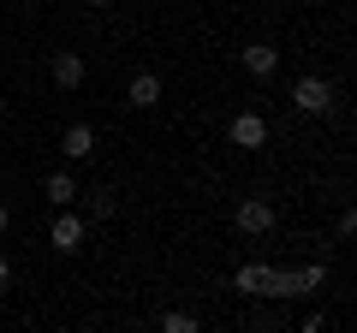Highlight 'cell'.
<instances>
[{
  "label": "cell",
  "instance_id": "6da1fadb",
  "mask_svg": "<svg viewBox=\"0 0 357 333\" xmlns=\"http://www.w3.org/2000/svg\"><path fill=\"white\" fill-rule=\"evenodd\" d=\"M328 286V268L321 262H304V268H268V292L262 297H310Z\"/></svg>",
  "mask_w": 357,
  "mask_h": 333
},
{
  "label": "cell",
  "instance_id": "7a4b0ae2",
  "mask_svg": "<svg viewBox=\"0 0 357 333\" xmlns=\"http://www.w3.org/2000/svg\"><path fill=\"white\" fill-rule=\"evenodd\" d=\"M274 220H280V208L268 203V196H244L238 215H232V226H238L244 238H262V232H274Z\"/></svg>",
  "mask_w": 357,
  "mask_h": 333
},
{
  "label": "cell",
  "instance_id": "3957f363",
  "mask_svg": "<svg viewBox=\"0 0 357 333\" xmlns=\"http://www.w3.org/2000/svg\"><path fill=\"white\" fill-rule=\"evenodd\" d=\"M292 107H298V114H310V119L328 114V107H333V84H328V77H316V72L298 77V84H292Z\"/></svg>",
  "mask_w": 357,
  "mask_h": 333
},
{
  "label": "cell",
  "instance_id": "277c9868",
  "mask_svg": "<svg viewBox=\"0 0 357 333\" xmlns=\"http://www.w3.org/2000/svg\"><path fill=\"white\" fill-rule=\"evenodd\" d=\"M48 244L60 256H77V250H84V215H77V208H60L54 226H48Z\"/></svg>",
  "mask_w": 357,
  "mask_h": 333
},
{
  "label": "cell",
  "instance_id": "5b68a950",
  "mask_svg": "<svg viewBox=\"0 0 357 333\" xmlns=\"http://www.w3.org/2000/svg\"><path fill=\"white\" fill-rule=\"evenodd\" d=\"M227 137H232V149H262L268 143V119L256 114V107H244V114H232Z\"/></svg>",
  "mask_w": 357,
  "mask_h": 333
},
{
  "label": "cell",
  "instance_id": "8992f818",
  "mask_svg": "<svg viewBox=\"0 0 357 333\" xmlns=\"http://www.w3.org/2000/svg\"><path fill=\"white\" fill-rule=\"evenodd\" d=\"M126 102L137 107V114L161 107V77H155V72H131V84H126Z\"/></svg>",
  "mask_w": 357,
  "mask_h": 333
},
{
  "label": "cell",
  "instance_id": "52a82bcc",
  "mask_svg": "<svg viewBox=\"0 0 357 333\" xmlns=\"http://www.w3.org/2000/svg\"><path fill=\"white\" fill-rule=\"evenodd\" d=\"M84 77H89L84 54H72V48H60V54H54V84H60V90H84Z\"/></svg>",
  "mask_w": 357,
  "mask_h": 333
},
{
  "label": "cell",
  "instance_id": "ba28073f",
  "mask_svg": "<svg viewBox=\"0 0 357 333\" xmlns=\"http://www.w3.org/2000/svg\"><path fill=\"white\" fill-rule=\"evenodd\" d=\"M60 155L66 161H89V155H96V131L89 125H66L60 131Z\"/></svg>",
  "mask_w": 357,
  "mask_h": 333
},
{
  "label": "cell",
  "instance_id": "9c48e42d",
  "mask_svg": "<svg viewBox=\"0 0 357 333\" xmlns=\"http://www.w3.org/2000/svg\"><path fill=\"white\" fill-rule=\"evenodd\" d=\"M238 60H244V72H250V77H274L280 54H274V42H250V48H244Z\"/></svg>",
  "mask_w": 357,
  "mask_h": 333
},
{
  "label": "cell",
  "instance_id": "30bf717a",
  "mask_svg": "<svg viewBox=\"0 0 357 333\" xmlns=\"http://www.w3.org/2000/svg\"><path fill=\"white\" fill-rule=\"evenodd\" d=\"M42 196H48L54 208H72V203H77V179L60 166V173H48V179H42Z\"/></svg>",
  "mask_w": 357,
  "mask_h": 333
},
{
  "label": "cell",
  "instance_id": "8fae6325",
  "mask_svg": "<svg viewBox=\"0 0 357 333\" xmlns=\"http://www.w3.org/2000/svg\"><path fill=\"white\" fill-rule=\"evenodd\" d=\"M232 292H244V297H262V292H268V262H244V268L232 274Z\"/></svg>",
  "mask_w": 357,
  "mask_h": 333
},
{
  "label": "cell",
  "instance_id": "7c38bea8",
  "mask_svg": "<svg viewBox=\"0 0 357 333\" xmlns=\"http://www.w3.org/2000/svg\"><path fill=\"white\" fill-rule=\"evenodd\" d=\"M161 327H167V333H197V316H191V309H167Z\"/></svg>",
  "mask_w": 357,
  "mask_h": 333
},
{
  "label": "cell",
  "instance_id": "4fadbf2b",
  "mask_svg": "<svg viewBox=\"0 0 357 333\" xmlns=\"http://www.w3.org/2000/svg\"><path fill=\"white\" fill-rule=\"evenodd\" d=\"M89 215H96V220L114 215V191H89Z\"/></svg>",
  "mask_w": 357,
  "mask_h": 333
},
{
  "label": "cell",
  "instance_id": "5bb4252c",
  "mask_svg": "<svg viewBox=\"0 0 357 333\" xmlns=\"http://www.w3.org/2000/svg\"><path fill=\"white\" fill-rule=\"evenodd\" d=\"M6 226H13V208H6V203H0V238H6Z\"/></svg>",
  "mask_w": 357,
  "mask_h": 333
},
{
  "label": "cell",
  "instance_id": "9a60e30c",
  "mask_svg": "<svg viewBox=\"0 0 357 333\" xmlns=\"http://www.w3.org/2000/svg\"><path fill=\"white\" fill-rule=\"evenodd\" d=\"M6 280H13V262H6V256H0V292H6Z\"/></svg>",
  "mask_w": 357,
  "mask_h": 333
},
{
  "label": "cell",
  "instance_id": "2e32d148",
  "mask_svg": "<svg viewBox=\"0 0 357 333\" xmlns=\"http://www.w3.org/2000/svg\"><path fill=\"white\" fill-rule=\"evenodd\" d=\"M84 6H114V0H84Z\"/></svg>",
  "mask_w": 357,
  "mask_h": 333
}]
</instances>
